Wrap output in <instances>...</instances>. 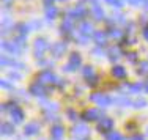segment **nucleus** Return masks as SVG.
Segmentation results:
<instances>
[{
    "label": "nucleus",
    "instance_id": "1",
    "mask_svg": "<svg viewBox=\"0 0 148 140\" xmlns=\"http://www.w3.org/2000/svg\"><path fill=\"white\" fill-rule=\"evenodd\" d=\"M3 110H10V117L14 123H21L24 120V112L19 109L17 106L11 104V106H3Z\"/></svg>",
    "mask_w": 148,
    "mask_h": 140
},
{
    "label": "nucleus",
    "instance_id": "2",
    "mask_svg": "<svg viewBox=\"0 0 148 140\" xmlns=\"http://www.w3.org/2000/svg\"><path fill=\"white\" fill-rule=\"evenodd\" d=\"M91 101L96 102L98 106H101V107H106V106H110L115 99H112L109 94H104V93H93L91 94Z\"/></svg>",
    "mask_w": 148,
    "mask_h": 140
},
{
    "label": "nucleus",
    "instance_id": "3",
    "mask_svg": "<svg viewBox=\"0 0 148 140\" xmlns=\"http://www.w3.org/2000/svg\"><path fill=\"white\" fill-rule=\"evenodd\" d=\"M71 134H73V137H76L77 140H82V139H87L90 135V129L87 128L85 124H76L73 128Z\"/></svg>",
    "mask_w": 148,
    "mask_h": 140
},
{
    "label": "nucleus",
    "instance_id": "4",
    "mask_svg": "<svg viewBox=\"0 0 148 140\" xmlns=\"http://www.w3.org/2000/svg\"><path fill=\"white\" fill-rule=\"evenodd\" d=\"M49 49V44H47V41L43 40V38H38L36 41H35V55H36V58H43V55H44V52Z\"/></svg>",
    "mask_w": 148,
    "mask_h": 140
},
{
    "label": "nucleus",
    "instance_id": "5",
    "mask_svg": "<svg viewBox=\"0 0 148 140\" xmlns=\"http://www.w3.org/2000/svg\"><path fill=\"white\" fill-rule=\"evenodd\" d=\"M80 63H82V58H80V55L77 54V52H74V54L69 55V60H68V63H66L65 71H76V69L80 66Z\"/></svg>",
    "mask_w": 148,
    "mask_h": 140
},
{
    "label": "nucleus",
    "instance_id": "6",
    "mask_svg": "<svg viewBox=\"0 0 148 140\" xmlns=\"http://www.w3.org/2000/svg\"><path fill=\"white\" fill-rule=\"evenodd\" d=\"M36 79H38V82H41V83H55V85H57V82H58V77L55 74H52L51 71L40 72Z\"/></svg>",
    "mask_w": 148,
    "mask_h": 140
},
{
    "label": "nucleus",
    "instance_id": "7",
    "mask_svg": "<svg viewBox=\"0 0 148 140\" xmlns=\"http://www.w3.org/2000/svg\"><path fill=\"white\" fill-rule=\"evenodd\" d=\"M84 16H87V8L84 5H77L68 11L69 19H80V17H84Z\"/></svg>",
    "mask_w": 148,
    "mask_h": 140
},
{
    "label": "nucleus",
    "instance_id": "8",
    "mask_svg": "<svg viewBox=\"0 0 148 140\" xmlns=\"http://www.w3.org/2000/svg\"><path fill=\"white\" fill-rule=\"evenodd\" d=\"M112 128H114V121H112V118L109 117H103L99 120V123H98V129L103 132H112Z\"/></svg>",
    "mask_w": 148,
    "mask_h": 140
},
{
    "label": "nucleus",
    "instance_id": "9",
    "mask_svg": "<svg viewBox=\"0 0 148 140\" xmlns=\"http://www.w3.org/2000/svg\"><path fill=\"white\" fill-rule=\"evenodd\" d=\"M90 35H95L91 24L90 22H82L80 27H79V35H77V36H82V38H87V40H88Z\"/></svg>",
    "mask_w": 148,
    "mask_h": 140
},
{
    "label": "nucleus",
    "instance_id": "10",
    "mask_svg": "<svg viewBox=\"0 0 148 140\" xmlns=\"http://www.w3.org/2000/svg\"><path fill=\"white\" fill-rule=\"evenodd\" d=\"M30 93L35 94V96H44V94L47 93V90L44 88V85L41 82H35L33 85L30 87Z\"/></svg>",
    "mask_w": 148,
    "mask_h": 140
},
{
    "label": "nucleus",
    "instance_id": "11",
    "mask_svg": "<svg viewBox=\"0 0 148 140\" xmlns=\"http://www.w3.org/2000/svg\"><path fill=\"white\" fill-rule=\"evenodd\" d=\"M65 51H66V44L63 43V41H58V43H55L51 46V52H52L54 57H60Z\"/></svg>",
    "mask_w": 148,
    "mask_h": 140
},
{
    "label": "nucleus",
    "instance_id": "12",
    "mask_svg": "<svg viewBox=\"0 0 148 140\" xmlns=\"http://www.w3.org/2000/svg\"><path fill=\"white\" fill-rule=\"evenodd\" d=\"M2 47L5 49V51H8L10 54H19V52L22 51V47H21L19 44H16L14 41H11V43L5 41V43H2Z\"/></svg>",
    "mask_w": 148,
    "mask_h": 140
},
{
    "label": "nucleus",
    "instance_id": "13",
    "mask_svg": "<svg viewBox=\"0 0 148 140\" xmlns=\"http://www.w3.org/2000/svg\"><path fill=\"white\" fill-rule=\"evenodd\" d=\"M84 118L88 121H95V120H99V118H103V113H101L98 109H88L84 113Z\"/></svg>",
    "mask_w": 148,
    "mask_h": 140
},
{
    "label": "nucleus",
    "instance_id": "14",
    "mask_svg": "<svg viewBox=\"0 0 148 140\" xmlns=\"http://www.w3.org/2000/svg\"><path fill=\"white\" fill-rule=\"evenodd\" d=\"M40 132V124L35 123V121H32V123L25 124V128H24V134L25 135H35Z\"/></svg>",
    "mask_w": 148,
    "mask_h": 140
},
{
    "label": "nucleus",
    "instance_id": "15",
    "mask_svg": "<svg viewBox=\"0 0 148 140\" xmlns=\"http://www.w3.org/2000/svg\"><path fill=\"white\" fill-rule=\"evenodd\" d=\"M63 134H65V129L62 126H54L51 129V137L52 140H63Z\"/></svg>",
    "mask_w": 148,
    "mask_h": 140
},
{
    "label": "nucleus",
    "instance_id": "16",
    "mask_svg": "<svg viewBox=\"0 0 148 140\" xmlns=\"http://www.w3.org/2000/svg\"><path fill=\"white\" fill-rule=\"evenodd\" d=\"M90 13H91V16H93L96 20L104 19V10L101 8V6L98 5V3H96V5H93V8H91V11H90Z\"/></svg>",
    "mask_w": 148,
    "mask_h": 140
},
{
    "label": "nucleus",
    "instance_id": "17",
    "mask_svg": "<svg viewBox=\"0 0 148 140\" xmlns=\"http://www.w3.org/2000/svg\"><path fill=\"white\" fill-rule=\"evenodd\" d=\"M74 29V25H73V19H69V17H66L65 20L62 22V33H65V35H69L73 31Z\"/></svg>",
    "mask_w": 148,
    "mask_h": 140
},
{
    "label": "nucleus",
    "instance_id": "18",
    "mask_svg": "<svg viewBox=\"0 0 148 140\" xmlns=\"http://www.w3.org/2000/svg\"><path fill=\"white\" fill-rule=\"evenodd\" d=\"M112 76L114 77H117V79H125L126 77V69L123 68V66H114L112 68Z\"/></svg>",
    "mask_w": 148,
    "mask_h": 140
},
{
    "label": "nucleus",
    "instance_id": "19",
    "mask_svg": "<svg viewBox=\"0 0 148 140\" xmlns=\"http://www.w3.org/2000/svg\"><path fill=\"white\" fill-rule=\"evenodd\" d=\"M93 38L98 44H106V41H107V33H104V31H95Z\"/></svg>",
    "mask_w": 148,
    "mask_h": 140
},
{
    "label": "nucleus",
    "instance_id": "20",
    "mask_svg": "<svg viewBox=\"0 0 148 140\" xmlns=\"http://www.w3.org/2000/svg\"><path fill=\"white\" fill-rule=\"evenodd\" d=\"M137 72H139V76H145V77H148V61H142V63H139Z\"/></svg>",
    "mask_w": 148,
    "mask_h": 140
},
{
    "label": "nucleus",
    "instance_id": "21",
    "mask_svg": "<svg viewBox=\"0 0 148 140\" xmlns=\"http://www.w3.org/2000/svg\"><path fill=\"white\" fill-rule=\"evenodd\" d=\"M57 14H58V10L55 8L54 5H52V6H46V16H47V19H54Z\"/></svg>",
    "mask_w": 148,
    "mask_h": 140
},
{
    "label": "nucleus",
    "instance_id": "22",
    "mask_svg": "<svg viewBox=\"0 0 148 140\" xmlns=\"http://www.w3.org/2000/svg\"><path fill=\"white\" fill-rule=\"evenodd\" d=\"M107 35L110 38H114V40H120V38L123 36V30H120V29H110L107 31Z\"/></svg>",
    "mask_w": 148,
    "mask_h": 140
},
{
    "label": "nucleus",
    "instance_id": "23",
    "mask_svg": "<svg viewBox=\"0 0 148 140\" xmlns=\"http://www.w3.org/2000/svg\"><path fill=\"white\" fill-rule=\"evenodd\" d=\"M125 88H128L129 93H139L140 90L143 88V85H142V83H129V85L125 87Z\"/></svg>",
    "mask_w": 148,
    "mask_h": 140
},
{
    "label": "nucleus",
    "instance_id": "24",
    "mask_svg": "<svg viewBox=\"0 0 148 140\" xmlns=\"http://www.w3.org/2000/svg\"><path fill=\"white\" fill-rule=\"evenodd\" d=\"M0 128H2V134H13V132H14V128L10 123H2Z\"/></svg>",
    "mask_w": 148,
    "mask_h": 140
},
{
    "label": "nucleus",
    "instance_id": "25",
    "mask_svg": "<svg viewBox=\"0 0 148 140\" xmlns=\"http://www.w3.org/2000/svg\"><path fill=\"white\" fill-rule=\"evenodd\" d=\"M29 27L30 25H24V24H21V25H17V33H19V36H27V33H29Z\"/></svg>",
    "mask_w": 148,
    "mask_h": 140
},
{
    "label": "nucleus",
    "instance_id": "26",
    "mask_svg": "<svg viewBox=\"0 0 148 140\" xmlns=\"http://www.w3.org/2000/svg\"><path fill=\"white\" fill-rule=\"evenodd\" d=\"M106 139H107V140H123L121 134H120V132H115V131L109 132V134L106 135Z\"/></svg>",
    "mask_w": 148,
    "mask_h": 140
},
{
    "label": "nucleus",
    "instance_id": "27",
    "mask_svg": "<svg viewBox=\"0 0 148 140\" xmlns=\"http://www.w3.org/2000/svg\"><path fill=\"white\" fill-rule=\"evenodd\" d=\"M121 57V54H120V49L118 47H112L110 49V60L114 61V60H117V58Z\"/></svg>",
    "mask_w": 148,
    "mask_h": 140
},
{
    "label": "nucleus",
    "instance_id": "28",
    "mask_svg": "<svg viewBox=\"0 0 148 140\" xmlns=\"http://www.w3.org/2000/svg\"><path fill=\"white\" fill-rule=\"evenodd\" d=\"M84 76H85L87 79L93 77V76H95V72H93V68H91V66H85V68H84Z\"/></svg>",
    "mask_w": 148,
    "mask_h": 140
},
{
    "label": "nucleus",
    "instance_id": "29",
    "mask_svg": "<svg viewBox=\"0 0 148 140\" xmlns=\"http://www.w3.org/2000/svg\"><path fill=\"white\" fill-rule=\"evenodd\" d=\"M115 102H120L121 106H129V104H131V99H128V98H117Z\"/></svg>",
    "mask_w": 148,
    "mask_h": 140
},
{
    "label": "nucleus",
    "instance_id": "30",
    "mask_svg": "<svg viewBox=\"0 0 148 140\" xmlns=\"http://www.w3.org/2000/svg\"><path fill=\"white\" fill-rule=\"evenodd\" d=\"M134 106H136V107H140V109H142V107L147 106V101H145V99H137L136 102H134Z\"/></svg>",
    "mask_w": 148,
    "mask_h": 140
},
{
    "label": "nucleus",
    "instance_id": "31",
    "mask_svg": "<svg viewBox=\"0 0 148 140\" xmlns=\"http://www.w3.org/2000/svg\"><path fill=\"white\" fill-rule=\"evenodd\" d=\"M106 2L114 5V6H121V0H106Z\"/></svg>",
    "mask_w": 148,
    "mask_h": 140
},
{
    "label": "nucleus",
    "instance_id": "32",
    "mask_svg": "<svg viewBox=\"0 0 148 140\" xmlns=\"http://www.w3.org/2000/svg\"><path fill=\"white\" fill-rule=\"evenodd\" d=\"M87 82H88V85H95V83L98 82V77H96V76H93V77L87 79Z\"/></svg>",
    "mask_w": 148,
    "mask_h": 140
},
{
    "label": "nucleus",
    "instance_id": "33",
    "mask_svg": "<svg viewBox=\"0 0 148 140\" xmlns=\"http://www.w3.org/2000/svg\"><path fill=\"white\" fill-rule=\"evenodd\" d=\"M0 85H2L3 88H13V85H10V83L6 82V80H2V82H0Z\"/></svg>",
    "mask_w": 148,
    "mask_h": 140
},
{
    "label": "nucleus",
    "instance_id": "34",
    "mask_svg": "<svg viewBox=\"0 0 148 140\" xmlns=\"http://www.w3.org/2000/svg\"><path fill=\"white\" fill-rule=\"evenodd\" d=\"M68 115H69V118H71V120H76V118H77V113L74 110H68Z\"/></svg>",
    "mask_w": 148,
    "mask_h": 140
},
{
    "label": "nucleus",
    "instance_id": "35",
    "mask_svg": "<svg viewBox=\"0 0 148 140\" xmlns=\"http://www.w3.org/2000/svg\"><path fill=\"white\" fill-rule=\"evenodd\" d=\"M10 77H11V80H17L21 77L19 74H17V72H10Z\"/></svg>",
    "mask_w": 148,
    "mask_h": 140
},
{
    "label": "nucleus",
    "instance_id": "36",
    "mask_svg": "<svg viewBox=\"0 0 148 140\" xmlns=\"http://www.w3.org/2000/svg\"><path fill=\"white\" fill-rule=\"evenodd\" d=\"M128 58H129V61H136V54H134V52H131V54L128 55Z\"/></svg>",
    "mask_w": 148,
    "mask_h": 140
},
{
    "label": "nucleus",
    "instance_id": "37",
    "mask_svg": "<svg viewBox=\"0 0 148 140\" xmlns=\"http://www.w3.org/2000/svg\"><path fill=\"white\" fill-rule=\"evenodd\" d=\"M140 2H142V0H129V3H131V5H139Z\"/></svg>",
    "mask_w": 148,
    "mask_h": 140
},
{
    "label": "nucleus",
    "instance_id": "38",
    "mask_svg": "<svg viewBox=\"0 0 148 140\" xmlns=\"http://www.w3.org/2000/svg\"><path fill=\"white\" fill-rule=\"evenodd\" d=\"M43 2L46 3V6H52V2H54V0H43Z\"/></svg>",
    "mask_w": 148,
    "mask_h": 140
},
{
    "label": "nucleus",
    "instance_id": "39",
    "mask_svg": "<svg viewBox=\"0 0 148 140\" xmlns=\"http://www.w3.org/2000/svg\"><path fill=\"white\" fill-rule=\"evenodd\" d=\"M143 36H145V40L148 41V27H147L145 30H143Z\"/></svg>",
    "mask_w": 148,
    "mask_h": 140
},
{
    "label": "nucleus",
    "instance_id": "40",
    "mask_svg": "<svg viewBox=\"0 0 148 140\" xmlns=\"http://www.w3.org/2000/svg\"><path fill=\"white\" fill-rule=\"evenodd\" d=\"M131 140H143V137H140V135H134Z\"/></svg>",
    "mask_w": 148,
    "mask_h": 140
},
{
    "label": "nucleus",
    "instance_id": "41",
    "mask_svg": "<svg viewBox=\"0 0 148 140\" xmlns=\"http://www.w3.org/2000/svg\"><path fill=\"white\" fill-rule=\"evenodd\" d=\"M145 10H148V0H145Z\"/></svg>",
    "mask_w": 148,
    "mask_h": 140
},
{
    "label": "nucleus",
    "instance_id": "42",
    "mask_svg": "<svg viewBox=\"0 0 148 140\" xmlns=\"http://www.w3.org/2000/svg\"><path fill=\"white\" fill-rule=\"evenodd\" d=\"M145 88H147V92H148V83H147V85H145Z\"/></svg>",
    "mask_w": 148,
    "mask_h": 140
},
{
    "label": "nucleus",
    "instance_id": "43",
    "mask_svg": "<svg viewBox=\"0 0 148 140\" xmlns=\"http://www.w3.org/2000/svg\"><path fill=\"white\" fill-rule=\"evenodd\" d=\"M3 2H5V3H8V2H10V0H3Z\"/></svg>",
    "mask_w": 148,
    "mask_h": 140
},
{
    "label": "nucleus",
    "instance_id": "44",
    "mask_svg": "<svg viewBox=\"0 0 148 140\" xmlns=\"http://www.w3.org/2000/svg\"><path fill=\"white\" fill-rule=\"evenodd\" d=\"M147 135H148V131H147Z\"/></svg>",
    "mask_w": 148,
    "mask_h": 140
}]
</instances>
